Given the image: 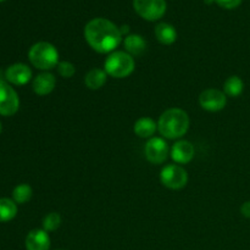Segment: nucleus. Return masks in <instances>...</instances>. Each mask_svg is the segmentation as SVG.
I'll use <instances>...</instances> for the list:
<instances>
[{"instance_id":"nucleus-2","label":"nucleus","mask_w":250,"mask_h":250,"mask_svg":"<svg viewBox=\"0 0 250 250\" xmlns=\"http://www.w3.org/2000/svg\"><path fill=\"white\" fill-rule=\"evenodd\" d=\"M189 128V116L178 107H172L161 114L158 121V129L161 136L167 139H178L185 136Z\"/></svg>"},{"instance_id":"nucleus-7","label":"nucleus","mask_w":250,"mask_h":250,"mask_svg":"<svg viewBox=\"0 0 250 250\" xmlns=\"http://www.w3.org/2000/svg\"><path fill=\"white\" fill-rule=\"evenodd\" d=\"M20 107V99L16 90L4 81H0V115L11 116Z\"/></svg>"},{"instance_id":"nucleus-8","label":"nucleus","mask_w":250,"mask_h":250,"mask_svg":"<svg viewBox=\"0 0 250 250\" xmlns=\"http://www.w3.org/2000/svg\"><path fill=\"white\" fill-rule=\"evenodd\" d=\"M146 158L149 163L154 164V165H160V164L165 163L167 159L170 149H168V144L164 141L163 138L159 137H154L148 141L146 144Z\"/></svg>"},{"instance_id":"nucleus-23","label":"nucleus","mask_w":250,"mask_h":250,"mask_svg":"<svg viewBox=\"0 0 250 250\" xmlns=\"http://www.w3.org/2000/svg\"><path fill=\"white\" fill-rule=\"evenodd\" d=\"M242 1H243V0H215V2H216L219 6L227 10L236 9V7H238L239 5L242 4Z\"/></svg>"},{"instance_id":"nucleus-25","label":"nucleus","mask_w":250,"mask_h":250,"mask_svg":"<svg viewBox=\"0 0 250 250\" xmlns=\"http://www.w3.org/2000/svg\"><path fill=\"white\" fill-rule=\"evenodd\" d=\"M205 2H208V4H211L212 1H215V0H204Z\"/></svg>"},{"instance_id":"nucleus-12","label":"nucleus","mask_w":250,"mask_h":250,"mask_svg":"<svg viewBox=\"0 0 250 250\" xmlns=\"http://www.w3.org/2000/svg\"><path fill=\"white\" fill-rule=\"evenodd\" d=\"M27 250H49L50 237L45 229H33L26 237Z\"/></svg>"},{"instance_id":"nucleus-1","label":"nucleus","mask_w":250,"mask_h":250,"mask_svg":"<svg viewBox=\"0 0 250 250\" xmlns=\"http://www.w3.org/2000/svg\"><path fill=\"white\" fill-rule=\"evenodd\" d=\"M85 42L93 50L100 54L114 51L122 41L119 27L110 20L98 17L93 19L84 27Z\"/></svg>"},{"instance_id":"nucleus-15","label":"nucleus","mask_w":250,"mask_h":250,"mask_svg":"<svg viewBox=\"0 0 250 250\" xmlns=\"http://www.w3.org/2000/svg\"><path fill=\"white\" fill-rule=\"evenodd\" d=\"M158 129V124L150 117H141L136 121L133 127L134 133L141 138H150Z\"/></svg>"},{"instance_id":"nucleus-13","label":"nucleus","mask_w":250,"mask_h":250,"mask_svg":"<svg viewBox=\"0 0 250 250\" xmlns=\"http://www.w3.org/2000/svg\"><path fill=\"white\" fill-rule=\"evenodd\" d=\"M55 84L56 80L53 73L43 72L34 78L32 87H33L34 93L37 95H42L43 97V95L50 94L54 90V88H55Z\"/></svg>"},{"instance_id":"nucleus-5","label":"nucleus","mask_w":250,"mask_h":250,"mask_svg":"<svg viewBox=\"0 0 250 250\" xmlns=\"http://www.w3.org/2000/svg\"><path fill=\"white\" fill-rule=\"evenodd\" d=\"M133 9L142 19L156 21L165 15L166 0H133Z\"/></svg>"},{"instance_id":"nucleus-6","label":"nucleus","mask_w":250,"mask_h":250,"mask_svg":"<svg viewBox=\"0 0 250 250\" xmlns=\"http://www.w3.org/2000/svg\"><path fill=\"white\" fill-rule=\"evenodd\" d=\"M160 181L165 187L170 189H182L188 182V173L182 166L167 165L161 170Z\"/></svg>"},{"instance_id":"nucleus-16","label":"nucleus","mask_w":250,"mask_h":250,"mask_svg":"<svg viewBox=\"0 0 250 250\" xmlns=\"http://www.w3.org/2000/svg\"><path fill=\"white\" fill-rule=\"evenodd\" d=\"M107 73L102 68H92L89 72L85 75L84 83L87 88L92 90H98L106 83Z\"/></svg>"},{"instance_id":"nucleus-19","label":"nucleus","mask_w":250,"mask_h":250,"mask_svg":"<svg viewBox=\"0 0 250 250\" xmlns=\"http://www.w3.org/2000/svg\"><path fill=\"white\" fill-rule=\"evenodd\" d=\"M17 214V205L14 200L1 198L0 199V222L11 221Z\"/></svg>"},{"instance_id":"nucleus-21","label":"nucleus","mask_w":250,"mask_h":250,"mask_svg":"<svg viewBox=\"0 0 250 250\" xmlns=\"http://www.w3.org/2000/svg\"><path fill=\"white\" fill-rule=\"evenodd\" d=\"M61 225V216L58 212H50L43 220V229L46 232H53L58 229Z\"/></svg>"},{"instance_id":"nucleus-18","label":"nucleus","mask_w":250,"mask_h":250,"mask_svg":"<svg viewBox=\"0 0 250 250\" xmlns=\"http://www.w3.org/2000/svg\"><path fill=\"white\" fill-rule=\"evenodd\" d=\"M244 83L241 77L238 76H231L226 80L224 84V93L227 97L237 98L243 93Z\"/></svg>"},{"instance_id":"nucleus-17","label":"nucleus","mask_w":250,"mask_h":250,"mask_svg":"<svg viewBox=\"0 0 250 250\" xmlns=\"http://www.w3.org/2000/svg\"><path fill=\"white\" fill-rule=\"evenodd\" d=\"M124 44L125 48H126V53H128L132 56L141 55V54L144 53L146 48V41L139 34H129V36H127Z\"/></svg>"},{"instance_id":"nucleus-4","label":"nucleus","mask_w":250,"mask_h":250,"mask_svg":"<svg viewBox=\"0 0 250 250\" xmlns=\"http://www.w3.org/2000/svg\"><path fill=\"white\" fill-rule=\"evenodd\" d=\"M105 71L109 76L115 78H126L134 71L133 56L126 51H114L105 60Z\"/></svg>"},{"instance_id":"nucleus-22","label":"nucleus","mask_w":250,"mask_h":250,"mask_svg":"<svg viewBox=\"0 0 250 250\" xmlns=\"http://www.w3.org/2000/svg\"><path fill=\"white\" fill-rule=\"evenodd\" d=\"M58 72L61 77L71 78L76 73V67L70 61H60L58 63Z\"/></svg>"},{"instance_id":"nucleus-27","label":"nucleus","mask_w":250,"mask_h":250,"mask_svg":"<svg viewBox=\"0 0 250 250\" xmlns=\"http://www.w3.org/2000/svg\"><path fill=\"white\" fill-rule=\"evenodd\" d=\"M0 1H4V0H0Z\"/></svg>"},{"instance_id":"nucleus-20","label":"nucleus","mask_w":250,"mask_h":250,"mask_svg":"<svg viewBox=\"0 0 250 250\" xmlns=\"http://www.w3.org/2000/svg\"><path fill=\"white\" fill-rule=\"evenodd\" d=\"M32 194H33V190H32L31 186L22 183V185L15 187L14 192H12V198L16 204H24L31 199Z\"/></svg>"},{"instance_id":"nucleus-11","label":"nucleus","mask_w":250,"mask_h":250,"mask_svg":"<svg viewBox=\"0 0 250 250\" xmlns=\"http://www.w3.org/2000/svg\"><path fill=\"white\" fill-rule=\"evenodd\" d=\"M194 146L188 141H178L171 148V158L177 164H188L194 158Z\"/></svg>"},{"instance_id":"nucleus-10","label":"nucleus","mask_w":250,"mask_h":250,"mask_svg":"<svg viewBox=\"0 0 250 250\" xmlns=\"http://www.w3.org/2000/svg\"><path fill=\"white\" fill-rule=\"evenodd\" d=\"M5 77L11 84L23 85L31 81L32 71L24 63H14V65L7 67Z\"/></svg>"},{"instance_id":"nucleus-3","label":"nucleus","mask_w":250,"mask_h":250,"mask_svg":"<svg viewBox=\"0 0 250 250\" xmlns=\"http://www.w3.org/2000/svg\"><path fill=\"white\" fill-rule=\"evenodd\" d=\"M28 59L38 70L48 71L59 63V51L48 42H38L28 51Z\"/></svg>"},{"instance_id":"nucleus-14","label":"nucleus","mask_w":250,"mask_h":250,"mask_svg":"<svg viewBox=\"0 0 250 250\" xmlns=\"http://www.w3.org/2000/svg\"><path fill=\"white\" fill-rule=\"evenodd\" d=\"M154 32H155L156 39L161 44H164V45H171L177 39V31H176V28L172 24L166 23V22H161V23L156 24Z\"/></svg>"},{"instance_id":"nucleus-24","label":"nucleus","mask_w":250,"mask_h":250,"mask_svg":"<svg viewBox=\"0 0 250 250\" xmlns=\"http://www.w3.org/2000/svg\"><path fill=\"white\" fill-rule=\"evenodd\" d=\"M241 214L247 219H250V200L243 203V205L241 207Z\"/></svg>"},{"instance_id":"nucleus-26","label":"nucleus","mask_w":250,"mask_h":250,"mask_svg":"<svg viewBox=\"0 0 250 250\" xmlns=\"http://www.w3.org/2000/svg\"><path fill=\"white\" fill-rule=\"evenodd\" d=\"M1 129H2V127H1V122H0V133H1Z\"/></svg>"},{"instance_id":"nucleus-9","label":"nucleus","mask_w":250,"mask_h":250,"mask_svg":"<svg viewBox=\"0 0 250 250\" xmlns=\"http://www.w3.org/2000/svg\"><path fill=\"white\" fill-rule=\"evenodd\" d=\"M199 104L207 111H220L227 104V95L222 90L209 88L199 95Z\"/></svg>"}]
</instances>
